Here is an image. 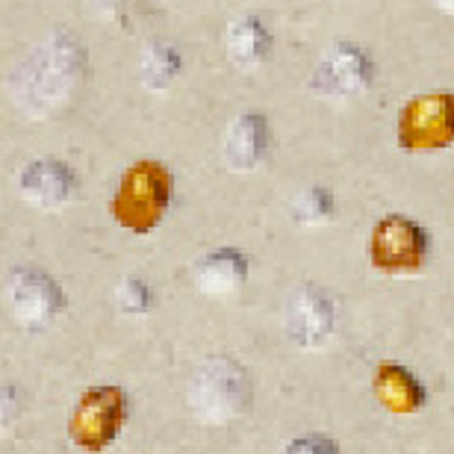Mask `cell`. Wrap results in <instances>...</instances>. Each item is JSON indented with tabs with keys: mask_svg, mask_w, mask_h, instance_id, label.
<instances>
[{
	"mask_svg": "<svg viewBox=\"0 0 454 454\" xmlns=\"http://www.w3.org/2000/svg\"><path fill=\"white\" fill-rule=\"evenodd\" d=\"M89 53L74 33H51L27 53L12 74V101L30 118H51L62 113L83 89Z\"/></svg>",
	"mask_w": 454,
	"mask_h": 454,
	"instance_id": "cell-1",
	"label": "cell"
},
{
	"mask_svg": "<svg viewBox=\"0 0 454 454\" xmlns=\"http://www.w3.org/2000/svg\"><path fill=\"white\" fill-rule=\"evenodd\" d=\"M254 404V380L233 357H210L201 363L189 384V407L204 425H231Z\"/></svg>",
	"mask_w": 454,
	"mask_h": 454,
	"instance_id": "cell-2",
	"label": "cell"
},
{
	"mask_svg": "<svg viewBox=\"0 0 454 454\" xmlns=\"http://www.w3.org/2000/svg\"><path fill=\"white\" fill-rule=\"evenodd\" d=\"M171 198H175L171 171L153 160H142L133 168H127L115 189L113 219L130 233H151L166 219Z\"/></svg>",
	"mask_w": 454,
	"mask_h": 454,
	"instance_id": "cell-3",
	"label": "cell"
},
{
	"mask_svg": "<svg viewBox=\"0 0 454 454\" xmlns=\"http://www.w3.org/2000/svg\"><path fill=\"white\" fill-rule=\"evenodd\" d=\"M369 266L389 278H407L431 260V233L422 222L402 213L378 219L366 242Z\"/></svg>",
	"mask_w": 454,
	"mask_h": 454,
	"instance_id": "cell-4",
	"label": "cell"
},
{
	"mask_svg": "<svg viewBox=\"0 0 454 454\" xmlns=\"http://www.w3.org/2000/svg\"><path fill=\"white\" fill-rule=\"evenodd\" d=\"M127 419H130V395L121 387H89L77 398L74 411H71L68 437L80 451L101 454L115 446Z\"/></svg>",
	"mask_w": 454,
	"mask_h": 454,
	"instance_id": "cell-5",
	"label": "cell"
},
{
	"mask_svg": "<svg viewBox=\"0 0 454 454\" xmlns=\"http://www.w3.org/2000/svg\"><path fill=\"white\" fill-rule=\"evenodd\" d=\"M395 139L404 153L446 151L454 145V92L411 98L395 121Z\"/></svg>",
	"mask_w": 454,
	"mask_h": 454,
	"instance_id": "cell-6",
	"label": "cell"
},
{
	"mask_svg": "<svg viewBox=\"0 0 454 454\" xmlns=\"http://www.w3.org/2000/svg\"><path fill=\"white\" fill-rule=\"evenodd\" d=\"M375 83V62L372 53L357 42H337L331 44L328 53L316 62L307 89L319 98L331 101H345V98H357Z\"/></svg>",
	"mask_w": 454,
	"mask_h": 454,
	"instance_id": "cell-7",
	"label": "cell"
},
{
	"mask_svg": "<svg viewBox=\"0 0 454 454\" xmlns=\"http://www.w3.org/2000/svg\"><path fill=\"white\" fill-rule=\"evenodd\" d=\"M9 316L21 328H44L66 310V293L42 269H15L6 284Z\"/></svg>",
	"mask_w": 454,
	"mask_h": 454,
	"instance_id": "cell-8",
	"label": "cell"
},
{
	"mask_svg": "<svg viewBox=\"0 0 454 454\" xmlns=\"http://www.w3.org/2000/svg\"><path fill=\"white\" fill-rule=\"evenodd\" d=\"M284 328L295 348L319 351L328 345V340L333 337V328H337V304L319 286H298L286 298Z\"/></svg>",
	"mask_w": 454,
	"mask_h": 454,
	"instance_id": "cell-9",
	"label": "cell"
},
{
	"mask_svg": "<svg viewBox=\"0 0 454 454\" xmlns=\"http://www.w3.org/2000/svg\"><path fill=\"white\" fill-rule=\"evenodd\" d=\"M18 192L35 210H59L77 195V175L68 162L42 157L27 162L18 175Z\"/></svg>",
	"mask_w": 454,
	"mask_h": 454,
	"instance_id": "cell-10",
	"label": "cell"
},
{
	"mask_svg": "<svg viewBox=\"0 0 454 454\" xmlns=\"http://www.w3.org/2000/svg\"><path fill=\"white\" fill-rule=\"evenodd\" d=\"M248 275L251 260L239 248H215L204 254L192 269L195 289L207 298H215V301L242 293L245 284H248Z\"/></svg>",
	"mask_w": 454,
	"mask_h": 454,
	"instance_id": "cell-11",
	"label": "cell"
},
{
	"mask_svg": "<svg viewBox=\"0 0 454 454\" xmlns=\"http://www.w3.org/2000/svg\"><path fill=\"white\" fill-rule=\"evenodd\" d=\"M372 393L378 404L393 416H416L428 404V387L402 363H380L372 375Z\"/></svg>",
	"mask_w": 454,
	"mask_h": 454,
	"instance_id": "cell-12",
	"label": "cell"
},
{
	"mask_svg": "<svg viewBox=\"0 0 454 454\" xmlns=\"http://www.w3.org/2000/svg\"><path fill=\"white\" fill-rule=\"evenodd\" d=\"M271 142L269 121L262 113H242L227 127L222 142V160L231 171H254L266 160Z\"/></svg>",
	"mask_w": 454,
	"mask_h": 454,
	"instance_id": "cell-13",
	"label": "cell"
},
{
	"mask_svg": "<svg viewBox=\"0 0 454 454\" xmlns=\"http://www.w3.org/2000/svg\"><path fill=\"white\" fill-rule=\"evenodd\" d=\"M224 48L236 68H242V71L257 68L271 51V33H269L266 21H262L260 15L239 18V21L227 30Z\"/></svg>",
	"mask_w": 454,
	"mask_h": 454,
	"instance_id": "cell-14",
	"label": "cell"
},
{
	"mask_svg": "<svg viewBox=\"0 0 454 454\" xmlns=\"http://www.w3.org/2000/svg\"><path fill=\"white\" fill-rule=\"evenodd\" d=\"M184 71V53L171 42H151L139 59V83L148 92H166Z\"/></svg>",
	"mask_w": 454,
	"mask_h": 454,
	"instance_id": "cell-15",
	"label": "cell"
},
{
	"mask_svg": "<svg viewBox=\"0 0 454 454\" xmlns=\"http://www.w3.org/2000/svg\"><path fill=\"white\" fill-rule=\"evenodd\" d=\"M337 213V198L328 186H304L293 201H289V219L293 224L304 227V231H313V227H322L333 219Z\"/></svg>",
	"mask_w": 454,
	"mask_h": 454,
	"instance_id": "cell-16",
	"label": "cell"
},
{
	"mask_svg": "<svg viewBox=\"0 0 454 454\" xmlns=\"http://www.w3.org/2000/svg\"><path fill=\"white\" fill-rule=\"evenodd\" d=\"M113 301L118 307V313L124 316H145L153 310L157 304V295H153L151 284L139 275H127L124 280H118L115 293H113Z\"/></svg>",
	"mask_w": 454,
	"mask_h": 454,
	"instance_id": "cell-17",
	"label": "cell"
},
{
	"mask_svg": "<svg viewBox=\"0 0 454 454\" xmlns=\"http://www.w3.org/2000/svg\"><path fill=\"white\" fill-rule=\"evenodd\" d=\"M24 411V393L15 384H0V434H6L21 419Z\"/></svg>",
	"mask_w": 454,
	"mask_h": 454,
	"instance_id": "cell-18",
	"label": "cell"
},
{
	"mask_svg": "<svg viewBox=\"0 0 454 454\" xmlns=\"http://www.w3.org/2000/svg\"><path fill=\"white\" fill-rule=\"evenodd\" d=\"M284 454H342V449L328 434H301V437L289 442Z\"/></svg>",
	"mask_w": 454,
	"mask_h": 454,
	"instance_id": "cell-19",
	"label": "cell"
},
{
	"mask_svg": "<svg viewBox=\"0 0 454 454\" xmlns=\"http://www.w3.org/2000/svg\"><path fill=\"white\" fill-rule=\"evenodd\" d=\"M89 6L95 9V12H101V15H115V9L121 0H86Z\"/></svg>",
	"mask_w": 454,
	"mask_h": 454,
	"instance_id": "cell-20",
	"label": "cell"
},
{
	"mask_svg": "<svg viewBox=\"0 0 454 454\" xmlns=\"http://www.w3.org/2000/svg\"><path fill=\"white\" fill-rule=\"evenodd\" d=\"M434 4H437L442 12H451L454 15V0H434Z\"/></svg>",
	"mask_w": 454,
	"mask_h": 454,
	"instance_id": "cell-21",
	"label": "cell"
}]
</instances>
